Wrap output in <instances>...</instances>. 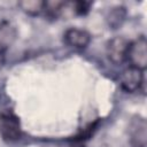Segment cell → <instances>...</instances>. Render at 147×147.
Masks as SVG:
<instances>
[{
  "label": "cell",
  "mask_w": 147,
  "mask_h": 147,
  "mask_svg": "<svg viewBox=\"0 0 147 147\" xmlns=\"http://www.w3.org/2000/svg\"><path fill=\"white\" fill-rule=\"evenodd\" d=\"M126 61L131 67L140 70H145L147 67V40L145 36L138 37L136 40L130 41Z\"/></svg>",
  "instance_id": "cell-1"
},
{
  "label": "cell",
  "mask_w": 147,
  "mask_h": 147,
  "mask_svg": "<svg viewBox=\"0 0 147 147\" xmlns=\"http://www.w3.org/2000/svg\"><path fill=\"white\" fill-rule=\"evenodd\" d=\"M0 134L6 141H16L22 136L20 119L13 113H2L0 115Z\"/></svg>",
  "instance_id": "cell-2"
},
{
  "label": "cell",
  "mask_w": 147,
  "mask_h": 147,
  "mask_svg": "<svg viewBox=\"0 0 147 147\" xmlns=\"http://www.w3.org/2000/svg\"><path fill=\"white\" fill-rule=\"evenodd\" d=\"M130 41L124 37H114L107 42L106 54L109 61L115 64H122L126 61Z\"/></svg>",
  "instance_id": "cell-3"
},
{
  "label": "cell",
  "mask_w": 147,
  "mask_h": 147,
  "mask_svg": "<svg viewBox=\"0 0 147 147\" xmlns=\"http://www.w3.org/2000/svg\"><path fill=\"white\" fill-rule=\"evenodd\" d=\"M129 137L132 147H146L147 144V123L141 116L132 117L129 124Z\"/></svg>",
  "instance_id": "cell-4"
},
{
  "label": "cell",
  "mask_w": 147,
  "mask_h": 147,
  "mask_svg": "<svg viewBox=\"0 0 147 147\" xmlns=\"http://www.w3.org/2000/svg\"><path fill=\"white\" fill-rule=\"evenodd\" d=\"M144 71L140 69H137L134 67H129L124 69L119 76V84L121 87L127 92L133 93L140 90L142 82H144Z\"/></svg>",
  "instance_id": "cell-5"
},
{
  "label": "cell",
  "mask_w": 147,
  "mask_h": 147,
  "mask_svg": "<svg viewBox=\"0 0 147 147\" xmlns=\"http://www.w3.org/2000/svg\"><path fill=\"white\" fill-rule=\"evenodd\" d=\"M64 42L76 49H84L91 42V34L83 29L70 28L63 34Z\"/></svg>",
  "instance_id": "cell-6"
},
{
  "label": "cell",
  "mask_w": 147,
  "mask_h": 147,
  "mask_svg": "<svg viewBox=\"0 0 147 147\" xmlns=\"http://www.w3.org/2000/svg\"><path fill=\"white\" fill-rule=\"evenodd\" d=\"M125 17H126L125 7L115 6L108 10V13L106 15V21L111 29H117L123 24V22L125 21Z\"/></svg>",
  "instance_id": "cell-7"
},
{
  "label": "cell",
  "mask_w": 147,
  "mask_h": 147,
  "mask_svg": "<svg viewBox=\"0 0 147 147\" xmlns=\"http://www.w3.org/2000/svg\"><path fill=\"white\" fill-rule=\"evenodd\" d=\"M44 5H45V1H41V0H22L18 2L20 8L24 13L32 15V16H36L42 13Z\"/></svg>",
  "instance_id": "cell-8"
},
{
  "label": "cell",
  "mask_w": 147,
  "mask_h": 147,
  "mask_svg": "<svg viewBox=\"0 0 147 147\" xmlns=\"http://www.w3.org/2000/svg\"><path fill=\"white\" fill-rule=\"evenodd\" d=\"M64 1H45L44 5V13L51 20H56L60 17L64 10Z\"/></svg>",
  "instance_id": "cell-9"
},
{
  "label": "cell",
  "mask_w": 147,
  "mask_h": 147,
  "mask_svg": "<svg viewBox=\"0 0 147 147\" xmlns=\"http://www.w3.org/2000/svg\"><path fill=\"white\" fill-rule=\"evenodd\" d=\"M15 37H16V31L14 26H11L7 22H3L0 24V45L1 46L9 48Z\"/></svg>",
  "instance_id": "cell-10"
},
{
  "label": "cell",
  "mask_w": 147,
  "mask_h": 147,
  "mask_svg": "<svg viewBox=\"0 0 147 147\" xmlns=\"http://www.w3.org/2000/svg\"><path fill=\"white\" fill-rule=\"evenodd\" d=\"M67 5L68 7H70L69 9H71L75 15H85L88 13L92 3L88 1H74V2H67Z\"/></svg>",
  "instance_id": "cell-11"
},
{
  "label": "cell",
  "mask_w": 147,
  "mask_h": 147,
  "mask_svg": "<svg viewBox=\"0 0 147 147\" xmlns=\"http://www.w3.org/2000/svg\"><path fill=\"white\" fill-rule=\"evenodd\" d=\"M7 51H8V48H7V47H3V46H1V45H0V69L2 68V65H3V63H5Z\"/></svg>",
  "instance_id": "cell-12"
},
{
  "label": "cell",
  "mask_w": 147,
  "mask_h": 147,
  "mask_svg": "<svg viewBox=\"0 0 147 147\" xmlns=\"http://www.w3.org/2000/svg\"><path fill=\"white\" fill-rule=\"evenodd\" d=\"M75 147H83V146H80V145H79V146H75Z\"/></svg>",
  "instance_id": "cell-13"
}]
</instances>
